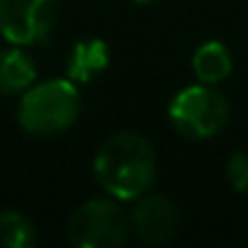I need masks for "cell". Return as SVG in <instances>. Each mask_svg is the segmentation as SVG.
<instances>
[{
  "instance_id": "52a82bcc",
  "label": "cell",
  "mask_w": 248,
  "mask_h": 248,
  "mask_svg": "<svg viewBox=\"0 0 248 248\" xmlns=\"http://www.w3.org/2000/svg\"><path fill=\"white\" fill-rule=\"evenodd\" d=\"M109 66V46L102 39H80L71 46L66 73L73 83H93Z\"/></svg>"
},
{
  "instance_id": "9c48e42d",
  "label": "cell",
  "mask_w": 248,
  "mask_h": 248,
  "mask_svg": "<svg viewBox=\"0 0 248 248\" xmlns=\"http://www.w3.org/2000/svg\"><path fill=\"white\" fill-rule=\"evenodd\" d=\"M233 71L231 51L221 42H204L192 54V73L200 83L219 85Z\"/></svg>"
},
{
  "instance_id": "7c38bea8",
  "label": "cell",
  "mask_w": 248,
  "mask_h": 248,
  "mask_svg": "<svg viewBox=\"0 0 248 248\" xmlns=\"http://www.w3.org/2000/svg\"><path fill=\"white\" fill-rule=\"evenodd\" d=\"M132 3H137V5H149V3H156V0H132Z\"/></svg>"
},
{
  "instance_id": "277c9868",
  "label": "cell",
  "mask_w": 248,
  "mask_h": 248,
  "mask_svg": "<svg viewBox=\"0 0 248 248\" xmlns=\"http://www.w3.org/2000/svg\"><path fill=\"white\" fill-rule=\"evenodd\" d=\"M132 231V217L114 197L83 202L68 219L66 236L76 248H117Z\"/></svg>"
},
{
  "instance_id": "5b68a950",
  "label": "cell",
  "mask_w": 248,
  "mask_h": 248,
  "mask_svg": "<svg viewBox=\"0 0 248 248\" xmlns=\"http://www.w3.org/2000/svg\"><path fill=\"white\" fill-rule=\"evenodd\" d=\"M56 17L59 0H0V34L15 46L44 42Z\"/></svg>"
},
{
  "instance_id": "7a4b0ae2",
  "label": "cell",
  "mask_w": 248,
  "mask_h": 248,
  "mask_svg": "<svg viewBox=\"0 0 248 248\" xmlns=\"http://www.w3.org/2000/svg\"><path fill=\"white\" fill-rule=\"evenodd\" d=\"M80 93L71 78H51L30 85L17 107V124L32 137L66 132L80 114Z\"/></svg>"
},
{
  "instance_id": "30bf717a",
  "label": "cell",
  "mask_w": 248,
  "mask_h": 248,
  "mask_svg": "<svg viewBox=\"0 0 248 248\" xmlns=\"http://www.w3.org/2000/svg\"><path fill=\"white\" fill-rule=\"evenodd\" d=\"M34 243L37 229L25 214L0 209V248H32Z\"/></svg>"
},
{
  "instance_id": "ba28073f",
  "label": "cell",
  "mask_w": 248,
  "mask_h": 248,
  "mask_svg": "<svg viewBox=\"0 0 248 248\" xmlns=\"http://www.w3.org/2000/svg\"><path fill=\"white\" fill-rule=\"evenodd\" d=\"M37 80V63L22 46L0 51V95H22Z\"/></svg>"
},
{
  "instance_id": "3957f363",
  "label": "cell",
  "mask_w": 248,
  "mask_h": 248,
  "mask_svg": "<svg viewBox=\"0 0 248 248\" xmlns=\"http://www.w3.org/2000/svg\"><path fill=\"white\" fill-rule=\"evenodd\" d=\"M231 117V105L226 95L209 83H195L183 88L168 105V119L173 129L192 141H204L217 137Z\"/></svg>"
},
{
  "instance_id": "8992f818",
  "label": "cell",
  "mask_w": 248,
  "mask_h": 248,
  "mask_svg": "<svg viewBox=\"0 0 248 248\" xmlns=\"http://www.w3.org/2000/svg\"><path fill=\"white\" fill-rule=\"evenodd\" d=\"M134 202L137 204L129 214L134 233L149 246L168 243L178 231V212L173 202L163 195H151V192L141 195Z\"/></svg>"
},
{
  "instance_id": "8fae6325",
  "label": "cell",
  "mask_w": 248,
  "mask_h": 248,
  "mask_svg": "<svg viewBox=\"0 0 248 248\" xmlns=\"http://www.w3.org/2000/svg\"><path fill=\"white\" fill-rule=\"evenodd\" d=\"M226 180L233 192L248 195V154L246 151H233L226 158Z\"/></svg>"
},
{
  "instance_id": "6da1fadb",
  "label": "cell",
  "mask_w": 248,
  "mask_h": 248,
  "mask_svg": "<svg viewBox=\"0 0 248 248\" xmlns=\"http://www.w3.org/2000/svg\"><path fill=\"white\" fill-rule=\"evenodd\" d=\"M156 149L139 132H117L102 141L93 161L97 185L119 202L151 192L156 180Z\"/></svg>"
}]
</instances>
